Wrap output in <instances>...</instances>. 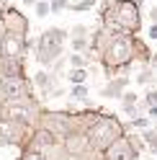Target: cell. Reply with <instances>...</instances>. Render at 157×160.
Returning a JSON list of instances; mask_svg holds the SVG:
<instances>
[{"instance_id": "obj_11", "label": "cell", "mask_w": 157, "mask_h": 160, "mask_svg": "<svg viewBox=\"0 0 157 160\" xmlns=\"http://www.w3.org/2000/svg\"><path fill=\"white\" fill-rule=\"evenodd\" d=\"M23 57H16V59H3L0 57V78H8V75H26V67H23Z\"/></svg>"}, {"instance_id": "obj_10", "label": "cell", "mask_w": 157, "mask_h": 160, "mask_svg": "<svg viewBox=\"0 0 157 160\" xmlns=\"http://www.w3.org/2000/svg\"><path fill=\"white\" fill-rule=\"evenodd\" d=\"M129 83H131V80L126 78V75H121V78H108V85L101 91V96H103V98H119L126 88H129Z\"/></svg>"}, {"instance_id": "obj_28", "label": "cell", "mask_w": 157, "mask_h": 160, "mask_svg": "<svg viewBox=\"0 0 157 160\" xmlns=\"http://www.w3.org/2000/svg\"><path fill=\"white\" fill-rule=\"evenodd\" d=\"M23 3H28V5H34V0H23Z\"/></svg>"}, {"instance_id": "obj_23", "label": "cell", "mask_w": 157, "mask_h": 160, "mask_svg": "<svg viewBox=\"0 0 157 160\" xmlns=\"http://www.w3.org/2000/svg\"><path fill=\"white\" fill-rule=\"evenodd\" d=\"M147 36H150V42H157V21L150 26V31H147Z\"/></svg>"}, {"instance_id": "obj_21", "label": "cell", "mask_w": 157, "mask_h": 160, "mask_svg": "<svg viewBox=\"0 0 157 160\" xmlns=\"http://www.w3.org/2000/svg\"><path fill=\"white\" fill-rule=\"evenodd\" d=\"M129 127H134V129H139V132H142V129L150 127V119H147V116H131V124Z\"/></svg>"}, {"instance_id": "obj_29", "label": "cell", "mask_w": 157, "mask_h": 160, "mask_svg": "<svg viewBox=\"0 0 157 160\" xmlns=\"http://www.w3.org/2000/svg\"><path fill=\"white\" fill-rule=\"evenodd\" d=\"M0 116H3V103H0Z\"/></svg>"}, {"instance_id": "obj_4", "label": "cell", "mask_w": 157, "mask_h": 160, "mask_svg": "<svg viewBox=\"0 0 157 160\" xmlns=\"http://www.w3.org/2000/svg\"><path fill=\"white\" fill-rule=\"evenodd\" d=\"M31 44H34V54L39 59V65H54L57 59L64 54L67 31L64 28H46V31Z\"/></svg>"}, {"instance_id": "obj_26", "label": "cell", "mask_w": 157, "mask_h": 160, "mask_svg": "<svg viewBox=\"0 0 157 160\" xmlns=\"http://www.w3.org/2000/svg\"><path fill=\"white\" fill-rule=\"evenodd\" d=\"M3 36H5V26H3V21H0V42H3Z\"/></svg>"}, {"instance_id": "obj_13", "label": "cell", "mask_w": 157, "mask_h": 160, "mask_svg": "<svg viewBox=\"0 0 157 160\" xmlns=\"http://www.w3.org/2000/svg\"><path fill=\"white\" fill-rule=\"evenodd\" d=\"M88 78H90V72H88V67H70L67 70V83H88Z\"/></svg>"}, {"instance_id": "obj_18", "label": "cell", "mask_w": 157, "mask_h": 160, "mask_svg": "<svg viewBox=\"0 0 157 160\" xmlns=\"http://www.w3.org/2000/svg\"><path fill=\"white\" fill-rule=\"evenodd\" d=\"M67 62H70V67H85V65H88V59H85L80 52H72L70 57H67Z\"/></svg>"}, {"instance_id": "obj_27", "label": "cell", "mask_w": 157, "mask_h": 160, "mask_svg": "<svg viewBox=\"0 0 157 160\" xmlns=\"http://www.w3.org/2000/svg\"><path fill=\"white\" fill-rule=\"evenodd\" d=\"M5 3H8V0H0V8H3V5H5Z\"/></svg>"}, {"instance_id": "obj_15", "label": "cell", "mask_w": 157, "mask_h": 160, "mask_svg": "<svg viewBox=\"0 0 157 160\" xmlns=\"http://www.w3.org/2000/svg\"><path fill=\"white\" fill-rule=\"evenodd\" d=\"M88 93H90V91H88V85H85V83H77V85L70 88V98H72V101H85Z\"/></svg>"}, {"instance_id": "obj_20", "label": "cell", "mask_w": 157, "mask_h": 160, "mask_svg": "<svg viewBox=\"0 0 157 160\" xmlns=\"http://www.w3.org/2000/svg\"><path fill=\"white\" fill-rule=\"evenodd\" d=\"M67 3H70V0H49V13L67 11Z\"/></svg>"}, {"instance_id": "obj_7", "label": "cell", "mask_w": 157, "mask_h": 160, "mask_svg": "<svg viewBox=\"0 0 157 160\" xmlns=\"http://www.w3.org/2000/svg\"><path fill=\"white\" fill-rule=\"evenodd\" d=\"M136 158H139V152L131 147L126 132L121 137H116L106 150H101V160H136Z\"/></svg>"}, {"instance_id": "obj_6", "label": "cell", "mask_w": 157, "mask_h": 160, "mask_svg": "<svg viewBox=\"0 0 157 160\" xmlns=\"http://www.w3.org/2000/svg\"><path fill=\"white\" fill-rule=\"evenodd\" d=\"M0 21H3V26H5V31L8 34H18V36H28V18L18 11L16 5H3L0 8Z\"/></svg>"}, {"instance_id": "obj_17", "label": "cell", "mask_w": 157, "mask_h": 160, "mask_svg": "<svg viewBox=\"0 0 157 160\" xmlns=\"http://www.w3.org/2000/svg\"><path fill=\"white\" fill-rule=\"evenodd\" d=\"M34 11L39 18H46L49 16V0H34Z\"/></svg>"}, {"instance_id": "obj_14", "label": "cell", "mask_w": 157, "mask_h": 160, "mask_svg": "<svg viewBox=\"0 0 157 160\" xmlns=\"http://www.w3.org/2000/svg\"><path fill=\"white\" fill-rule=\"evenodd\" d=\"M142 139H144V147L150 150L152 155H157V129L152 127H147V129H142Z\"/></svg>"}, {"instance_id": "obj_25", "label": "cell", "mask_w": 157, "mask_h": 160, "mask_svg": "<svg viewBox=\"0 0 157 160\" xmlns=\"http://www.w3.org/2000/svg\"><path fill=\"white\" fill-rule=\"evenodd\" d=\"M147 65H150V67H157V52L150 54V62H147Z\"/></svg>"}, {"instance_id": "obj_3", "label": "cell", "mask_w": 157, "mask_h": 160, "mask_svg": "<svg viewBox=\"0 0 157 160\" xmlns=\"http://www.w3.org/2000/svg\"><path fill=\"white\" fill-rule=\"evenodd\" d=\"M126 132V127L116 119L113 114H106L98 108V114L90 119V124L85 127V134H88V142H90V147L95 150V152H101V150H106L116 137H121Z\"/></svg>"}, {"instance_id": "obj_1", "label": "cell", "mask_w": 157, "mask_h": 160, "mask_svg": "<svg viewBox=\"0 0 157 160\" xmlns=\"http://www.w3.org/2000/svg\"><path fill=\"white\" fill-rule=\"evenodd\" d=\"M98 62H101L106 78H113L116 72H121L124 67H129L134 62L147 65L150 62V47L136 39V34H111L108 42L103 44V49L98 52Z\"/></svg>"}, {"instance_id": "obj_12", "label": "cell", "mask_w": 157, "mask_h": 160, "mask_svg": "<svg viewBox=\"0 0 157 160\" xmlns=\"http://www.w3.org/2000/svg\"><path fill=\"white\" fill-rule=\"evenodd\" d=\"M31 83H34V88H39V91H46V93H49V88L54 85V75H52V72H46V70H36V72L31 75Z\"/></svg>"}, {"instance_id": "obj_5", "label": "cell", "mask_w": 157, "mask_h": 160, "mask_svg": "<svg viewBox=\"0 0 157 160\" xmlns=\"http://www.w3.org/2000/svg\"><path fill=\"white\" fill-rule=\"evenodd\" d=\"M34 132V124H26L13 116H0V145L23 147Z\"/></svg>"}, {"instance_id": "obj_16", "label": "cell", "mask_w": 157, "mask_h": 160, "mask_svg": "<svg viewBox=\"0 0 157 160\" xmlns=\"http://www.w3.org/2000/svg\"><path fill=\"white\" fill-rule=\"evenodd\" d=\"M155 80V67H150V65H144V70L139 75H136V83L139 85H144V83H152Z\"/></svg>"}, {"instance_id": "obj_2", "label": "cell", "mask_w": 157, "mask_h": 160, "mask_svg": "<svg viewBox=\"0 0 157 160\" xmlns=\"http://www.w3.org/2000/svg\"><path fill=\"white\" fill-rule=\"evenodd\" d=\"M101 21L113 34H139L142 31V11L139 0H103Z\"/></svg>"}, {"instance_id": "obj_9", "label": "cell", "mask_w": 157, "mask_h": 160, "mask_svg": "<svg viewBox=\"0 0 157 160\" xmlns=\"http://www.w3.org/2000/svg\"><path fill=\"white\" fill-rule=\"evenodd\" d=\"M67 36H70V49L72 52H80V54L90 52V28L88 26L75 23L70 31H67Z\"/></svg>"}, {"instance_id": "obj_24", "label": "cell", "mask_w": 157, "mask_h": 160, "mask_svg": "<svg viewBox=\"0 0 157 160\" xmlns=\"http://www.w3.org/2000/svg\"><path fill=\"white\" fill-rule=\"evenodd\" d=\"M147 119H157V106H147Z\"/></svg>"}, {"instance_id": "obj_19", "label": "cell", "mask_w": 157, "mask_h": 160, "mask_svg": "<svg viewBox=\"0 0 157 160\" xmlns=\"http://www.w3.org/2000/svg\"><path fill=\"white\" fill-rule=\"evenodd\" d=\"M21 160H46V155L39 150H21Z\"/></svg>"}, {"instance_id": "obj_22", "label": "cell", "mask_w": 157, "mask_h": 160, "mask_svg": "<svg viewBox=\"0 0 157 160\" xmlns=\"http://www.w3.org/2000/svg\"><path fill=\"white\" fill-rule=\"evenodd\" d=\"M147 106H157V88H152V91L147 93Z\"/></svg>"}, {"instance_id": "obj_8", "label": "cell", "mask_w": 157, "mask_h": 160, "mask_svg": "<svg viewBox=\"0 0 157 160\" xmlns=\"http://www.w3.org/2000/svg\"><path fill=\"white\" fill-rule=\"evenodd\" d=\"M28 49V39L26 36H18V34H8L3 36L0 42V57L3 59H16V57H23Z\"/></svg>"}]
</instances>
